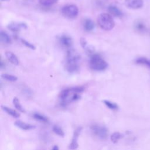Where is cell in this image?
I'll return each instance as SVG.
<instances>
[{"label": "cell", "mask_w": 150, "mask_h": 150, "mask_svg": "<svg viewBox=\"0 0 150 150\" xmlns=\"http://www.w3.org/2000/svg\"><path fill=\"white\" fill-rule=\"evenodd\" d=\"M1 1H8V0H1Z\"/></svg>", "instance_id": "cell-29"}, {"label": "cell", "mask_w": 150, "mask_h": 150, "mask_svg": "<svg viewBox=\"0 0 150 150\" xmlns=\"http://www.w3.org/2000/svg\"><path fill=\"white\" fill-rule=\"evenodd\" d=\"M33 117L36 120H38L39 121H42L43 122H47L49 121L48 118L46 116L42 115L39 113H34L33 115Z\"/></svg>", "instance_id": "cell-19"}, {"label": "cell", "mask_w": 150, "mask_h": 150, "mask_svg": "<svg viewBox=\"0 0 150 150\" xmlns=\"http://www.w3.org/2000/svg\"><path fill=\"white\" fill-rule=\"evenodd\" d=\"M60 45L66 48H70L73 46V40L71 38L66 35H62L58 38Z\"/></svg>", "instance_id": "cell-7"}, {"label": "cell", "mask_w": 150, "mask_h": 150, "mask_svg": "<svg viewBox=\"0 0 150 150\" xmlns=\"http://www.w3.org/2000/svg\"><path fill=\"white\" fill-rule=\"evenodd\" d=\"M122 135L121 133L118 132H114L111 135L110 139L113 143H117L118 141V140L122 138Z\"/></svg>", "instance_id": "cell-21"}, {"label": "cell", "mask_w": 150, "mask_h": 150, "mask_svg": "<svg viewBox=\"0 0 150 150\" xmlns=\"http://www.w3.org/2000/svg\"><path fill=\"white\" fill-rule=\"evenodd\" d=\"M5 56L7 59L13 64L18 65L19 64V60L17 56L11 52H6L5 53Z\"/></svg>", "instance_id": "cell-13"}, {"label": "cell", "mask_w": 150, "mask_h": 150, "mask_svg": "<svg viewBox=\"0 0 150 150\" xmlns=\"http://www.w3.org/2000/svg\"><path fill=\"white\" fill-rule=\"evenodd\" d=\"M80 45L81 46V47L84 49H86L87 47V42L85 38H81L80 39Z\"/></svg>", "instance_id": "cell-26"}, {"label": "cell", "mask_w": 150, "mask_h": 150, "mask_svg": "<svg viewBox=\"0 0 150 150\" xmlns=\"http://www.w3.org/2000/svg\"><path fill=\"white\" fill-rule=\"evenodd\" d=\"M89 66L95 71H103L108 67V63L98 54H93L90 56Z\"/></svg>", "instance_id": "cell-2"}, {"label": "cell", "mask_w": 150, "mask_h": 150, "mask_svg": "<svg viewBox=\"0 0 150 150\" xmlns=\"http://www.w3.org/2000/svg\"><path fill=\"white\" fill-rule=\"evenodd\" d=\"M81 56L74 49H69L66 56V69L70 73H74L79 71V62Z\"/></svg>", "instance_id": "cell-1"}, {"label": "cell", "mask_w": 150, "mask_h": 150, "mask_svg": "<svg viewBox=\"0 0 150 150\" xmlns=\"http://www.w3.org/2000/svg\"><path fill=\"white\" fill-rule=\"evenodd\" d=\"M27 25L23 22H11L7 26L8 29L13 32H19L21 29H26Z\"/></svg>", "instance_id": "cell-9"}, {"label": "cell", "mask_w": 150, "mask_h": 150, "mask_svg": "<svg viewBox=\"0 0 150 150\" xmlns=\"http://www.w3.org/2000/svg\"><path fill=\"white\" fill-rule=\"evenodd\" d=\"M1 77L2 79H4L7 81H15L18 80V77L16 76L11 75V74H8V73L2 74L1 75Z\"/></svg>", "instance_id": "cell-20"}, {"label": "cell", "mask_w": 150, "mask_h": 150, "mask_svg": "<svg viewBox=\"0 0 150 150\" xmlns=\"http://www.w3.org/2000/svg\"><path fill=\"white\" fill-rule=\"evenodd\" d=\"M0 67H1V69H3V67H5V64H4L2 61L1 62V66H0Z\"/></svg>", "instance_id": "cell-27"}, {"label": "cell", "mask_w": 150, "mask_h": 150, "mask_svg": "<svg viewBox=\"0 0 150 150\" xmlns=\"http://www.w3.org/2000/svg\"><path fill=\"white\" fill-rule=\"evenodd\" d=\"M52 149L53 150H58L59 149V148L57 145H54L53 148H52Z\"/></svg>", "instance_id": "cell-28"}, {"label": "cell", "mask_w": 150, "mask_h": 150, "mask_svg": "<svg viewBox=\"0 0 150 150\" xmlns=\"http://www.w3.org/2000/svg\"><path fill=\"white\" fill-rule=\"evenodd\" d=\"M13 105L15 106V107L18 110H19V111L22 112H25V109L23 108L22 105L21 104V103L19 102V100H18V98L17 97H14L13 98Z\"/></svg>", "instance_id": "cell-17"}, {"label": "cell", "mask_w": 150, "mask_h": 150, "mask_svg": "<svg viewBox=\"0 0 150 150\" xmlns=\"http://www.w3.org/2000/svg\"><path fill=\"white\" fill-rule=\"evenodd\" d=\"M108 11L109 12V13L114 16L115 17L120 18L123 16V13L121 11V10L118 8L117 6L114 5H111L108 7Z\"/></svg>", "instance_id": "cell-10"}, {"label": "cell", "mask_w": 150, "mask_h": 150, "mask_svg": "<svg viewBox=\"0 0 150 150\" xmlns=\"http://www.w3.org/2000/svg\"><path fill=\"white\" fill-rule=\"evenodd\" d=\"M125 5L132 9H137L142 7L144 5L143 0H125Z\"/></svg>", "instance_id": "cell-8"}, {"label": "cell", "mask_w": 150, "mask_h": 150, "mask_svg": "<svg viewBox=\"0 0 150 150\" xmlns=\"http://www.w3.org/2000/svg\"><path fill=\"white\" fill-rule=\"evenodd\" d=\"M15 125L18 127V128L23 129V130H30V129H32L36 128L35 125H31L29 124H26L22 121H16L15 122Z\"/></svg>", "instance_id": "cell-12"}, {"label": "cell", "mask_w": 150, "mask_h": 150, "mask_svg": "<svg viewBox=\"0 0 150 150\" xmlns=\"http://www.w3.org/2000/svg\"><path fill=\"white\" fill-rule=\"evenodd\" d=\"M40 5L44 6H50L58 2V0H39Z\"/></svg>", "instance_id": "cell-18"}, {"label": "cell", "mask_w": 150, "mask_h": 150, "mask_svg": "<svg viewBox=\"0 0 150 150\" xmlns=\"http://www.w3.org/2000/svg\"><path fill=\"white\" fill-rule=\"evenodd\" d=\"M83 28L84 30L87 32L92 31L95 27V25L94 22L90 18H86L83 21Z\"/></svg>", "instance_id": "cell-11"}, {"label": "cell", "mask_w": 150, "mask_h": 150, "mask_svg": "<svg viewBox=\"0 0 150 150\" xmlns=\"http://www.w3.org/2000/svg\"><path fill=\"white\" fill-rule=\"evenodd\" d=\"M61 12L64 17L69 19H74L79 14V8L76 5L68 4L62 7Z\"/></svg>", "instance_id": "cell-4"}, {"label": "cell", "mask_w": 150, "mask_h": 150, "mask_svg": "<svg viewBox=\"0 0 150 150\" xmlns=\"http://www.w3.org/2000/svg\"><path fill=\"white\" fill-rule=\"evenodd\" d=\"M136 63L144 65L150 69V60L145 57H139L135 60Z\"/></svg>", "instance_id": "cell-16"}, {"label": "cell", "mask_w": 150, "mask_h": 150, "mask_svg": "<svg viewBox=\"0 0 150 150\" xmlns=\"http://www.w3.org/2000/svg\"><path fill=\"white\" fill-rule=\"evenodd\" d=\"M0 39L1 42L5 44H10L12 43V39L11 37L6 32L3 30H1L0 32Z\"/></svg>", "instance_id": "cell-14"}, {"label": "cell", "mask_w": 150, "mask_h": 150, "mask_svg": "<svg viewBox=\"0 0 150 150\" xmlns=\"http://www.w3.org/2000/svg\"><path fill=\"white\" fill-rule=\"evenodd\" d=\"M97 22L100 27L105 30H110L115 26L114 21L110 13H102L97 18Z\"/></svg>", "instance_id": "cell-3"}, {"label": "cell", "mask_w": 150, "mask_h": 150, "mask_svg": "<svg viewBox=\"0 0 150 150\" xmlns=\"http://www.w3.org/2000/svg\"><path fill=\"white\" fill-rule=\"evenodd\" d=\"M135 28L139 31H144L145 29V26L141 22H138L135 24Z\"/></svg>", "instance_id": "cell-25"}, {"label": "cell", "mask_w": 150, "mask_h": 150, "mask_svg": "<svg viewBox=\"0 0 150 150\" xmlns=\"http://www.w3.org/2000/svg\"><path fill=\"white\" fill-rule=\"evenodd\" d=\"M103 102L105 104V105L111 110H117L118 108V106L117 105V104H115L114 103H112L110 101L104 100L103 101Z\"/></svg>", "instance_id": "cell-22"}, {"label": "cell", "mask_w": 150, "mask_h": 150, "mask_svg": "<svg viewBox=\"0 0 150 150\" xmlns=\"http://www.w3.org/2000/svg\"><path fill=\"white\" fill-rule=\"evenodd\" d=\"M21 42H22V43L24 44L26 47H29V48H30V49H32V50H35V49H36L35 46L33 45V44L30 43V42L26 41V40H25V39H21Z\"/></svg>", "instance_id": "cell-24"}, {"label": "cell", "mask_w": 150, "mask_h": 150, "mask_svg": "<svg viewBox=\"0 0 150 150\" xmlns=\"http://www.w3.org/2000/svg\"><path fill=\"white\" fill-rule=\"evenodd\" d=\"M2 107V109L5 111L8 114L10 115L11 116L14 117V118H18L20 117V114L18 113L17 111H16L15 110H13V109H11L6 106H5V105H2L1 106Z\"/></svg>", "instance_id": "cell-15"}, {"label": "cell", "mask_w": 150, "mask_h": 150, "mask_svg": "<svg viewBox=\"0 0 150 150\" xmlns=\"http://www.w3.org/2000/svg\"><path fill=\"white\" fill-rule=\"evenodd\" d=\"M90 129L93 133L98 138L103 140L107 139L108 135V131L105 127L101 125L94 124L90 127Z\"/></svg>", "instance_id": "cell-5"}, {"label": "cell", "mask_w": 150, "mask_h": 150, "mask_svg": "<svg viewBox=\"0 0 150 150\" xmlns=\"http://www.w3.org/2000/svg\"><path fill=\"white\" fill-rule=\"evenodd\" d=\"M53 131L57 135H58L60 137H63L64 136V133L63 132V131L62 130V129L59 127L57 125H53V128H52Z\"/></svg>", "instance_id": "cell-23"}, {"label": "cell", "mask_w": 150, "mask_h": 150, "mask_svg": "<svg viewBox=\"0 0 150 150\" xmlns=\"http://www.w3.org/2000/svg\"><path fill=\"white\" fill-rule=\"evenodd\" d=\"M81 130H82V127H79L74 131L73 138H72L71 142V143L69 145V149H77L78 148L79 144H78V142H77V140H78L79 137V135L81 133Z\"/></svg>", "instance_id": "cell-6"}]
</instances>
